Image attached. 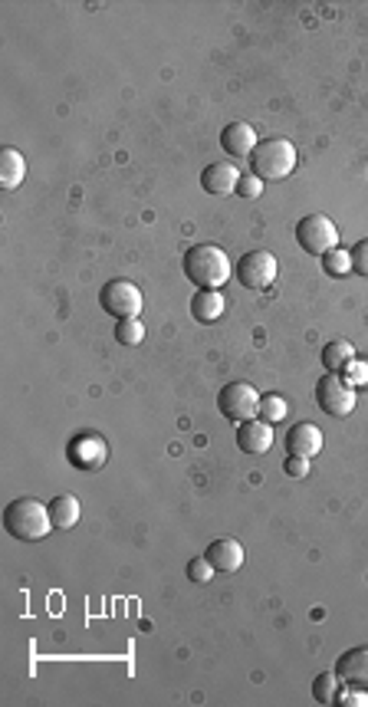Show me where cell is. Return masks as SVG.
I'll list each match as a JSON object with an SVG mask.
<instances>
[{
	"mask_svg": "<svg viewBox=\"0 0 368 707\" xmlns=\"http://www.w3.org/2000/svg\"><path fill=\"white\" fill-rule=\"evenodd\" d=\"M184 277L195 283L197 290H221L234 273L227 250L217 244H197L184 254Z\"/></svg>",
	"mask_w": 368,
	"mask_h": 707,
	"instance_id": "1",
	"label": "cell"
},
{
	"mask_svg": "<svg viewBox=\"0 0 368 707\" xmlns=\"http://www.w3.org/2000/svg\"><path fill=\"white\" fill-rule=\"evenodd\" d=\"M4 530L20 543H37L47 540L53 530V517H49V503L33 501V497H16L4 507Z\"/></svg>",
	"mask_w": 368,
	"mask_h": 707,
	"instance_id": "2",
	"label": "cell"
},
{
	"mask_svg": "<svg viewBox=\"0 0 368 707\" xmlns=\"http://www.w3.org/2000/svg\"><path fill=\"white\" fill-rule=\"evenodd\" d=\"M296 168V145L289 139H263L250 155V172L263 181L287 178Z\"/></svg>",
	"mask_w": 368,
	"mask_h": 707,
	"instance_id": "3",
	"label": "cell"
},
{
	"mask_svg": "<svg viewBox=\"0 0 368 707\" xmlns=\"http://www.w3.org/2000/svg\"><path fill=\"white\" fill-rule=\"evenodd\" d=\"M296 244L310 257H322L339 247V227L326 214H306L303 221L296 224Z\"/></svg>",
	"mask_w": 368,
	"mask_h": 707,
	"instance_id": "4",
	"label": "cell"
},
{
	"mask_svg": "<svg viewBox=\"0 0 368 707\" xmlns=\"http://www.w3.org/2000/svg\"><path fill=\"white\" fill-rule=\"evenodd\" d=\"M260 398L263 395L250 382H227L217 395V408L227 421L240 425V421H250L260 415Z\"/></svg>",
	"mask_w": 368,
	"mask_h": 707,
	"instance_id": "5",
	"label": "cell"
},
{
	"mask_svg": "<svg viewBox=\"0 0 368 707\" xmlns=\"http://www.w3.org/2000/svg\"><path fill=\"white\" fill-rule=\"evenodd\" d=\"M316 405L326 411L329 418H345V415L355 411V388L339 372H326L316 382Z\"/></svg>",
	"mask_w": 368,
	"mask_h": 707,
	"instance_id": "6",
	"label": "cell"
},
{
	"mask_svg": "<svg viewBox=\"0 0 368 707\" xmlns=\"http://www.w3.org/2000/svg\"><path fill=\"white\" fill-rule=\"evenodd\" d=\"M99 303L102 310L112 312L115 320H129V316H139L142 312V290L131 283V280H109L106 287L99 290Z\"/></svg>",
	"mask_w": 368,
	"mask_h": 707,
	"instance_id": "7",
	"label": "cell"
},
{
	"mask_svg": "<svg viewBox=\"0 0 368 707\" xmlns=\"http://www.w3.org/2000/svg\"><path fill=\"white\" fill-rule=\"evenodd\" d=\"M234 273H237L240 287H247V290H267V287L273 283V280H277L279 263H277V257H273L270 250H250V254H244V257L237 260Z\"/></svg>",
	"mask_w": 368,
	"mask_h": 707,
	"instance_id": "8",
	"label": "cell"
},
{
	"mask_svg": "<svg viewBox=\"0 0 368 707\" xmlns=\"http://www.w3.org/2000/svg\"><path fill=\"white\" fill-rule=\"evenodd\" d=\"M66 458H69V464L79 468V470H99L109 460V444H106V438L102 435L82 431V435H76L73 441H69Z\"/></svg>",
	"mask_w": 368,
	"mask_h": 707,
	"instance_id": "9",
	"label": "cell"
},
{
	"mask_svg": "<svg viewBox=\"0 0 368 707\" xmlns=\"http://www.w3.org/2000/svg\"><path fill=\"white\" fill-rule=\"evenodd\" d=\"M237 448L244 454H267L273 448V425L263 418H250L237 425Z\"/></svg>",
	"mask_w": 368,
	"mask_h": 707,
	"instance_id": "10",
	"label": "cell"
},
{
	"mask_svg": "<svg viewBox=\"0 0 368 707\" xmlns=\"http://www.w3.org/2000/svg\"><path fill=\"white\" fill-rule=\"evenodd\" d=\"M237 185H240V172L230 162H214L201 172V188L207 195H217V197L237 195Z\"/></svg>",
	"mask_w": 368,
	"mask_h": 707,
	"instance_id": "11",
	"label": "cell"
},
{
	"mask_svg": "<svg viewBox=\"0 0 368 707\" xmlns=\"http://www.w3.org/2000/svg\"><path fill=\"white\" fill-rule=\"evenodd\" d=\"M260 145V139H257V132L250 122H230L224 125L221 132V148L227 152L230 158H250L254 155V148Z\"/></svg>",
	"mask_w": 368,
	"mask_h": 707,
	"instance_id": "12",
	"label": "cell"
},
{
	"mask_svg": "<svg viewBox=\"0 0 368 707\" xmlns=\"http://www.w3.org/2000/svg\"><path fill=\"white\" fill-rule=\"evenodd\" d=\"M287 451L296 454V458H316L322 451V431L310 421H300V425L289 427L287 435Z\"/></svg>",
	"mask_w": 368,
	"mask_h": 707,
	"instance_id": "13",
	"label": "cell"
},
{
	"mask_svg": "<svg viewBox=\"0 0 368 707\" xmlns=\"http://www.w3.org/2000/svg\"><path fill=\"white\" fill-rule=\"evenodd\" d=\"M336 674L342 678V684H362V688H368V645L342 651L336 661Z\"/></svg>",
	"mask_w": 368,
	"mask_h": 707,
	"instance_id": "14",
	"label": "cell"
},
{
	"mask_svg": "<svg viewBox=\"0 0 368 707\" xmlns=\"http://www.w3.org/2000/svg\"><path fill=\"white\" fill-rule=\"evenodd\" d=\"M207 563H211L217 573H237L240 566H244V546H240L237 540H214L211 546H207Z\"/></svg>",
	"mask_w": 368,
	"mask_h": 707,
	"instance_id": "15",
	"label": "cell"
},
{
	"mask_svg": "<svg viewBox=\"0 0 368 707\" xmlns=\"http://www.w3.org/2000/svg\"><path fill=\"white\" fill-rule=\"evenodd\" d=\"M224 310H227V300H224L221 290H197V293L191 296V316H195L197 322H205V326L221 320Z\"/></svg>",
	"mask_w": 368,
	"mask_h": 707,
	"instance_id": "16",
	"label": "cell"
},
{
	"mask_svg": "<svg viewBox=\"0 0 368 707\" xmlns=\"http://www.w3.org/2000/svg\"><path fill=\"white\" fill-rule=\"evenodd\" d=\"M49 517H53V526L57 530H73L82 517V503L76 501L73 493H57L49 501Z\"/></svg>",
	"mask_w": 368,
	"mask_h": 707,
	"instance_id": "17",
	"label": "cell"
},
{
	"mask_svg": "<svg viewBox=\"0 0 368 707\" xmlns=\"http://www.w3.org/2000/svg\"><path fill=\"white\" fill-rule=\"evenodd\" d=\"M24 174H26V158L16 148H4V155H0V188L4 191L20 188Z\"/></svg>",
	"mask_w": 368,
	"mask_h": 707,
	"instance_id": "18",
	"label": "cell"
},
{
	"mask_svg": "<svg viewBox=\"0 0 368 707\" xmlns=\"http://www.w3.org/2000/svg\"><path fill=\"white\" fill-rule=\"evenodd\" d=\"M352 359H355V345L345 343V339H332V343L322 345V365H326V372H342Z\"/></svg>",
	"mask_w": 368,
	"mask_h": 707,
	"instance_id": "19",
	"label": "cell"
},
{
	"mask_svg": "<svg viewBox=\"0 0 368 707\" xmlns=\"http://www.w3.org/2000/svg\"><path fill=\"white\" fill-rule=\"evenodd\" d=\"M322 263V273L332 280H342L352 273V250H345V247H336V250H329V254L320 257Z\"/></svg>",
	"mask_w": 368,
	"mask_h": 707,
	"instance_id": "20",
	"label": "cell"
},
{
	"mask_svg": "<svg viewBox=\"0 0 368 707\" xmlns=\"http://www.w3.org/2000/svg\"><path fill=\"white\" fill-rule=\"evenodd\" d=\"M339 688H342V678H339L336 668H332V671L320 674V678L312 681V698L320 701V704H332L336 694H339Z\"/></svg>",
	"mask_w": 368,
	"mask_h": 707,
	"instance_id": "21",
	"label": "cell"
},
{
	"mask_svg": "<svg viewBox=\"0 0 368 707\" xmlns=\"http://www.w3.org/2000/svg\"><path fill=\"white\" fill-rule=\"evenodd\" d=\"M287 408H289L287 398H283V395H273L270 392V395H263V398H260V415H257V418L277 425V421L287 418Z\"/></svg>",
	"mask_w": 368,
	"mask_h": 707,
	"instance_id": "22",
	"label": "cell"
},
{
	"mask_svg": "<svg viewBox=\"0 0 368 707\" xmlns=\"http://www.w3.org/2000/svg\"><path fill=\"white\" fill-rule=\"evenodd\" d=\"M115 339L122 345H139L145 339V326H142L139 316H129V320L115 322Z\"/></svg>",
	"mask_w": 368,
	"mask_h": 707,
	"instance_id": "23",
	"label": "cell"
},
{
	"mask_svg": "<svg viewBox=\"0 0 368 707\" xmlns=\"http://www.w3.org/2000/svg\"><path fill=\"white\" fill-rule=\"evenodd\" d=\"M332 704H342V707H368V688H362V684H345V688H339L336 701Z\"/></svg>",
	"mask_w": 368,
	"mask_h": 707,
	"instance_id": "24",
	"label": "cell"
},
{
	"mask_svg": "<svg viewBox=\"0 0 368 707\" xmlns=\"http://www.w3.org/2000/svg\"><path fill=\"white\" fill-rule=\"evenodd\" d=\"M339 375H342L345 382H349V385H352V388H362V385H368V362H365V359H359V355H355V359L349 362V365H345V369L339 372Z\"/></svg>",
	"mask_w": 368,
	"mask_h": 707,
	"instance_id": "25",
	"label": "cell"
},
{
	"mask_svg": "<svg viewBox=\"0 0 368 707\" xmlns=\"http://www.w3.org/2000/svg\"><path fill=\"white\" fill-rule=\"evenodd\" d=\"M214 573H217V569L207 563V556H197V559H191V563H188V579H191V583H207Z\"/></svg>",
	"mask_w": 368,
	"mask_h": 707,
	"instance_id": "26",
	"label": "cell"
},
{
	"mask_svg": "<svg viewBox=\"0 0 368 707\" xmlns=\"http://www.w3.org/2000/svg\"><path fill=\"white\" fill-rule=\"evenodd\" d=\"M237 195H240V197H260V195H263V178H257L254 172L240 174Z\"/></svg>",
	"mask_w": 368,
	"mask_h": 707,
	"instance_id": "27",
	"label": "cell"
},
{
	"mask_svg": "<svg viewBox=\"0 0 368 707\" xmlns=\"http://www.w3.org/2000/svg\"><path fill=\"white\" fill-rule=\"evenodd\" d=\"M352 250V270L359 273V277H368V237H362L355 247H349Z\"/></svg>",
	"mask_w": 368,
	"mask_h": 707,
	"instance_id": "28",
	"label": "cell"
},
{
	"mask_svg": "<svg viewBox=\"0 0 368 707\" xmlns=\"http://www.w3.org/2000/svg\"><path fill=\"white\" fill-rule=\"evenodd\" d=\"M283 470H287V477H306L310 474V458H296V454H287V460H283Z\"/></svg>",
	"mask_w": 368,
	"mask_h": 707,
	"instance_id": "29",
	"label": "cell"
}]
</instances>
